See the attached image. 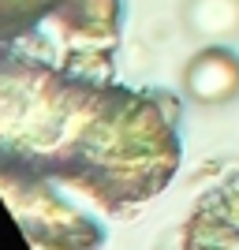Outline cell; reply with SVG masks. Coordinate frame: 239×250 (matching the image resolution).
Instances as JSON below:
<instances>
[{
	"label": "cell",
	"instance_id": "1",
	"mask_svg": "<svg viewBox=\"0 0 239 250\" xmlns=\"http://www.w3.org/2000/svg\"><path fill=\"white\" fill-rule=\"evenodd\" d=\"M183 90L198 104H228L239 97V56L224 45L195 52L183 71Z\"/></svg>",
	"mask_w": 239,
	"mask_h": 250
},
{
	"label": "cell",
	"instance_id": "2",
	"mask_svg": "<svg viewBox=\"0 0 239 250\" xmlns=\"http://www.w3.org/2000/svg\"><path fill=\"white\" fill-rule=\"evenodd\" d=\"M187 26L198 38H228L239 34V0H191Z\"/></svg>",
	"mask_w": 239,
	"mask_h": 250
}]
</instances>
